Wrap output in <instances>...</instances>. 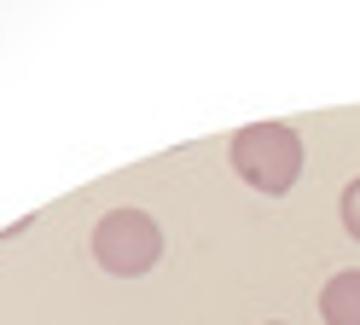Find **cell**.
I'll return each instance as SVG.
<instances>
[{
	"label": "cell",
	"instance_id": "cell-1",
	"mask_svg": "<svg viewBox=\"0 0 360 325\" xmlns=\"http://www.w3.org/2000/svg\"><path fill=\"white\" fill-rule=\"evenodd\" d=\"M233 169L267 198H285L302 174V139L285 122H256L233 139Z\"/></svg>",
	"mask_w": 360,
	"mask_h": 325
},
{
	"label": "cell",
	"instance_id": "cell-2",
	"mask_svg": "<svg viewBox=\"0 0 360 325\" xmlns=\"http://www.w3.org/2000/svg\"><path fill=\"white\" fill-rule=\"evenodd\" d=\"M99 262L110 267V273H146L151 262H157V250H163V238H157V227H151V215H140V209H117V215H105V227H99Z\"/></svg>",
	"mask_w": 360,
	"mask_h": 325
},
{
	"label": "cell",
	"instance_id": "cell-3",
	"mask_svg": "<svg viewBox=\"0 0 360 325\" xmlns=\"http://www.w3.org/2000/svg\"><path fill=\"white\" fill-rule=\"evenodd\" d=\"M320 314H326V325H360V267H343L326 279Z\"/></svg>",
	"mask_w": 360,
	"mask_h": 325
},
{
	"label": "cell",
	"instance_id": "cell-4",
	"mask_svg": "<svg viewBox=\"0 0 360 325\" xmlns=\"http://www.w3.org/2000/svg\"><path fill=\"white\" fill-rule=\"evenodd\" d=\"M337 209H343L349 238H360V180H349V186H343V203H337Z\"/></svg>",
	"mask_w": 360,
	"mask_h": 325
}]
</instances>
